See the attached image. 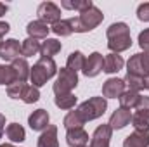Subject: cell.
Returning <instances> with one entry per match:
<instances>
[{
  "instance_id": "obj_1",
  "label": "cell",
  "mask_w": 149,
  "mask_h": 147,
  "mask_svg": "<svg viewBox=\"0 0 149 147\" xmlns=\"http://www.w3.org/2000/svg\"><path fill=\"white\" fill-rule=\"evenodd\" d=\"M106 37H108V47L113 54L125 52L132 47L130 28L125 23H113L106 31Z\"/></svg>"
},
{
  "instance_id": "obj_2",
  "label": "cell",
  "mask_w": 149,
  "mask_h": 147,
  "mask_svg": "<svg viewBox=\"0 0 149 147\" xmlns=\"http://www.w3.org/2000/svg\"><path fill=\"white\" fill-rule=\"evenodd\" d=\"M104 19V14L101 9H97L95 5H92L90 9L80 12L76 17L70 19V24H71V30L74 33H87V31H92L94 28H97Z\"/></svg>"
},
{
  "instance_id": "obj_3",
  "label": "cell",
  "mask_w": 149,
  "mask_h": 147,
  "mask_svg": "<svg viewBox=\"0 0 149 147\" xmlns=\"http://www.w3.org/2000/svg\"><path fill=\"white\" fill-rule=\"evenodd\" d=\"M56 73H57V66H56L54 59L40 57L33 64V68L30 69V80H31L33 87L38 88V87H43Z\"/></svg>"
},
{
  "instance_id": "obj_4",
  "label": "cell",
  "mask_w": 149,
  "mask_h": 147,
  "mask_svg": "<svg viewBox=\"0 0 149 147\" xmlns=\"http://www.w3.org/2000/svg\"><path fill=\"white\" fill-rule=\"evenodd\" d=\"M106 109H108V102H106L104 97H90V99H87L85 102H81L76 107L78 114L81 116V119L85 123L101 118L106 112Z\"/></svg>"
},
{
  "instance_id": "obj_5",
  "label": "cell",
  "mask_w": 149,
  "mask_h": 147,
  "mask_svg": "<svg viewBox=\"0 0 149 147\" xmlns=\"http://www.w3.org/2000/svg\"><path fill=\"white\" fill-rule=\"evenodd\" d=\"M78 85V74L70 71L68 68H61L59 69V76L52 87L56 95H63V94H71V90L76 88Z\"/></svg>"
},
{
  "instance_id": "obj_6",
  "label": "cell",
  "mask_w": 149,
  "mask_h": 147,
  "mask_svg": "<svg viewBox=\"0 0 149 147\" xmlns=\"http://www.w3.org/2000/svg\"><path fill=\"white\" fill-rule=\"evenodd\" d=\"M132 125L135 132H149V97L141 95L135 112L132 114Z\"/></svg>"
},
{
  "instance_id": "obj_7",
  "label": "cell",
  "mask_w": 149,
  "mask_h": 147,
  "mask_svg": "<svg viewBox=\"0 0 149 147\" xmlns=\"http://www.w3.org/2000/svg\"><path fill=\"white\" fill-rule=\"evenodd\" d=\"M127 74L139 76L142 80L149 76V52L134 54L127 62Z\"/></svg>"
},
{
  "instance_id": "obj_8",
  "label": "cell",
  "mask_w": 149,
  "mask_h": 147,
  "mask_svg": "<svg viewBox=\"0 0 149 147\" xmlns=\"http://www.w3.org/2000/svg\"><path fill=\"white\" fill-rule=\"evenodd\" d=\"M38 21L45 24H56L61 21V9L54 2H42L37 9Z\"/></svg>"
},
{
  "instance_id": "obj_9",
  "label": "cell",
  "mask_w": 149,
  "mask_h": 147,
  "mask_svg": "<svg viewBox=\"0 0 149 147\" xmlns=\"http://www.w3.org/2000/svg\"><path fill=\"white\" fill-rule=\"evenodd\" d=\"M102 68H104V57H102V54L101 52H92L88 55V59H85V66H83L81 71H83V74L87 78H94V76H97L102 71Z\"/></svg>"
},
{
  "instance_id": "obj_10",
  "label": "cell",
  "mask_w": 149,
  "mask_h": 147,
  "mask_svg": "<svg viewBox=\"0 0 149 147\" xmlns=\"http://www.w3.org/2000/svg\"><path fill=\"white\" fill-rule=\"evenodd\" d=\"M113 135V128L109 125H99L95 128V132L92 133L90 139V146L88 147H109V140Z\"/></svg>"
},
{
  "instance_id": "obj_11",
  "label": "cell",
  "mask_w": 149,
  "mask_h": 147,
  "mask_svg": "<svg viewBox=\"0 0 149 147\" xmlns=\"http://www.w3.org/2000/svg\"><path fill=\"white\" fill-rule=\"evenodd\" d=\"M125 92V81L121 78H109L102 85V97L104 99H120V95Z\"/></svg>"
},
{
  "instance_id": "obj_12",
  "label": "cell",
  "mask_w": 149,
  "mask_h": 147,
  "mask_svg": "<svg viewBox=\"0 0 149 147\" xmlns=\"http://www.w3.org/2000/svg\"><path fill=\"white\" fill-rule=\"evenodd\" d=\"M19 54H21V45H19L17 40L9 38V40L0 43V57L3 61H10L12 62V61H16L19 57Z\"/></svg>"
},
{
  "instance_id": "obj_13",
  "label": "cell",
  "mask_w": 149,
  "mask_h": 147,
  "mask_svg": "<svg viewBox=\"0 0 149 147\" xmlns=\"http://www.w3.org/2000/svg\"><path fill=\"white\" fill-rule=\"evenodd\" d=\"M49 121H50V116L45 109H37L33 111L28 118V125L33 132H43L47 126H49Z\"/></svg>"
},
{
  "instance_id": "obj_14",
  "label": "cell",
  "mask_w": 149,
  "mask_h": 147,
  "mask_svg": "<svg viewBox=\"0 0 149 147\" xmlns=\"http://www.w3.org/2000/svg\"><path fill=\"white\" fill-rule=\"evenodd\" d=\"M132 121V114H130V109H123V107H118V109L114 111L111 114V118H109V126H111L113 130H121V128H125L128 123Z\"/></svg>"
},
{
  "instance_id": "obj_15",
  "label": "cell",
  "mask_w": 149,
  "mask_h": 147,
  "mask_svg": "<svg viewBox=\"0 0 149 147\" xmlns=\"http://www.w3.org/2000/svg\"><path fill=\"white\" fill-rule=\"evenodd\" d=\"M66 142L70 147H87L88 144V133L83 128H74L66 132Z\"/></svg>"
},
{
  "instance_id": "obj_16",
  "label": "cell",
  "mask_w": 149,
  "mask_h": 147,
  "mask_svg": "<svg viewBox=\"0 0 149 147\" xmlns=\"http://www.w3.org/2000/svg\"><path fill=\"white\" fill-rule=\"evenodd\" d=\"M37 147H59V140H57V126L49 125L42 135L38 137Z\"/></svg>"
},
{
  "instance_id": "obj_17",
  "label": "cell",
  "mask_w": 149,
  "mask_h": 147,
  "mask_svg": "<svg viewBox=\"0 0 149 147\" xmlns=\"http://www.w3.org/2000/svg\"><path fill=\"white\" fill-rule=\"evenodd\" d=\"M123 147H149V132H134L125 140Z\"/></svg>"
},
{
  "instance_id": "obj_18",
  "label": "cell",
  "mask_w": 149,
  "mask_h": 147,
  "mask_svg": "<svg viewBox=\"0 0 149 147\" xmlns=\"http://www.w3.org/2000/svg\"><path fill=\"white\" fill-rule=\"evenodd\" d=\"M12 69H14V73H16V80H17V83H24L28 78H30V66H28V62H26V59L24 57H17L16 61H12Z\"/></svg>"
},
{
  "instance_id": "obj_19",
  "label": "cell",
  "mask_w": 149,
  "mask_h": 147,
  "mask_svg": "<svg viewBox=\"0 0 149 147\" xmlns=\"http://www.w3.org/2000/svg\"><path fill=\"white\" fill-rule=\"evenodd\" d=\"M26 31H28V35L30 38H35V40H40V38H45L47 40V35H49V31H50V28L45 24V23H42V21H31V23H28V26H26Z\"/></svg>"
},
{
  "instance_id": "obj_20",
  "label": "cell",
  "mask_w": 149,
  "mask_h": 147,
  "mask_svg": "<svg viewBox=\"0 0 149 147\" xmlns=\"http://www.w3.org/2000/svg\"><path fill=\"white\" fill-rule=\"evenodd\" d=\"M123 57L121 55H118V54H108L106 57H104V68H102V71L108 74H113V73H118L121 68H123Z\"/></svg>"
},
{
  "instance_id": "obj_21",
  "label": "cell",
  "mask_w": 149,
  "mask_h": 147,
  "mask_svg": "<svg viewBox=\"0 0 149 147\" xmlns=\"http://www.w3.org/2000/svg\"><path fill=\"white\" fill-rule=\"evenodd\" d=\"M61 49H63V45H61L59 40H56V38H47V40L42 42V45H40V54H42V57L52 59L57 52H61Z\"/></svg>"
},
{
  "instance_id": "obj_22",
  "label": "cell",
  "mask_w": 149,
  "mask_h": 147,
  "mask_svg": "<svg viewBox=\"0 0 149 147\" xmlns=\"http://www.w3.org/2000/svg\"><path fill=\"white\" fill-rule=\"evenodd\" d=\"M5 135L10 142H23L26 139V132L19 123H10L5 128Z\"/></svg>"
},
{
  "instance_id": "obj_23",
  "label": "cell",
  "mask_w": 149,
  "mask_h": 147,
  "mask_svg": "<svg viewBox=\"0 0 149 147\" xmlns=\"http://www.w3.org/2000/svg\"><path fill=\"white\" fill-rule=\"evenodd\" d=\"M83 66H85V55L80 52V50H74L71 52L70 55H68V61H66V68L70 69V71H81L83 69Z\"/></svg>"
},
{
  "instance_id": "obj_24",
  "label": "cell",
  "mask_w": 149,
  "mask_h": 147,
  "mask_svg": "<svg viewBox=\"0 0 149 147\" xmlns=\"http://www.w3.org/2000/svg\"><path fill=\"white\" fill-rule=\"evenodd\" d=\"M139 99H141V94H139V92L125 90V92L120 95V99H118V101H120V107H123V109H132V107L137 106Z\"/></svg>"
},
{
  "instance_id": "obj_25",
  "label": "cell",
  "mask_w": 149,
  "mask_h": 147,
  "mask_svg": "<svg viewBox=\"0 0 149 147\" xmlns=\"http://www.w3.org/2000/svg\"><path fill=\"white\" fill-rule=\"evenodd\" d=\"M63 125H64L66 130H74V128H81V126L85 125V121L81 119V116L78 114V111L74 109V111H70V112L64 116Z\"/></svg>"
},
{
  "instance_id": "obj_26",
  "label": "cell",
  "mask_w": 149,
  "mask_h": 147,
  "mask_svg": "<svg viewBox=\"0 0 149 147\" xmlns=\"http://www.w3.org/2000/svg\"><path fill=\"white\" fill-rule=\"evenodd\" d=\"M40 42L35 40V38H26V40H23V43H21V54L24 55V57H31V55H37L38 52H40Z\"/></svg>"
},
{
  "instance_id": "obj_27",
  "label": "cell",
  "mask_w": 149,
  "mask_h": 147,
  "mask_svg": "<svg viewBox=\"0 0 149 147\" xmlns=\"http://www.w3.org/2000/svg\"><path fill=\"white\" fill-rule=\"evenodd\" d=\"M19 99L23 102H26V104H33V102H37L40 99V92H38L37 87H33V85H24Z\"/></svg>"
},
{
  "instance_id": "obj_28",
  "label": "cell",
  "mask_w": 149,
  "mask_h": 147,
  "mask_svg": "<svg viewBox=\"0 0 149 147\" xmlns=\"http://www.w3.org/2000/svg\"><path fill=\"white\" fill-rule=\"evenodd\" d=\"M54 102L59 109H73L76 104V97L73 94H63V95H56Z\"/></svg>"
},
{
  "instance_id": "obj_29",
  "label": "cell",
  "mask_w": 149,
  "mask_h": 147,
  "mask_svg": "<svg viewBox=\"0 0 149 147\" xmlns=\"http://www.w3.org/2000/svg\"><path fill=\"white\" fill-rule=\"evenodd\" d=\"M57 37H70L71 33H73V30H71V24H70V19H61L59 23H56V24H52V28H50Z\"/></svg>"
},
{
  "instance_id": "obj_30",
  "label": "cell",
  "mask_w": 149,
  "mask_h": 147,
  "mask_svg": "<svg viewBox=\"0 0 149 147\" xmlns=\"http://www.w3.org/2000/svg\"><path fill=\"white\" fill-rule=\"evenodd\" d=\"M64 9H70V10H78V12H83V10H87V9H90L94 3H92V0H76V2H70V0H64L63 3H61Z\"/></svg>"
},
{
  "instance_id": "obj_31",
  "label": "cell",
  "mask_w": 149,
  "mask_h": 147,
  "mask_svg": "<svg viewBox=\"0 0 149 147\" xmlns=\"http://www.w3.org/2000/svg\"><path fill=\"white\" fill-rule=\"evenodd\" d=\"M123 81H125V87H127L128 90H132V92H139V90H142V88H144L142 78H139V76L127 74V76L123 78Z\"/></svg>"
},
{
  "instance_id": "obj_32",
  "label": "cell",
  "mask_w": 149,
  "mask_h": 147,
  "mask_svg": "<svg viewBox=\"0 0 149 147\" xmlns=\"http://www.w3.org/2000/svg\"><path fill=\"white\" fill-rule=\"evenodd\" d=\"M26 83H14V85H10V87H7V95L10 97V99H19L21 97V92H23V87H24Z\"/></svg>"
},
{
  "instance_id": "obj_33",
  "label": "cell",
  "mask_w": 149,
  "mask_h": 147,
  "mask_svg": "<svg viewBox=\"0 0 149 147\" xmlns=\"http://www.w3.org/2000/svg\"><path fill=\"white\" fill-rule=\"evenodd\" d=\"M137 17H139L141 21H146V23H149V2H146V3H141V5L137 7Z\"/></svg>"
},
{
  "instance_id": "obj_34",
  "label": "cell",
  "mask_w": 149,
  "mask_h": 147,
  "mask_svg": "<svg viewBox=\"0 0 149 147\" xmlns=\"http://www.w3.org/2000/svg\"><path fill=\"white\" fill-rule=\"evenodd\" d=\"M139 45L144 52H149V28L139 33Z\"/></svg>"
},
{
  "instance_id": "obj_35",
  "label": "cell",
  "mask_w": 149,
  "mask_h": 147,
  "mask_svg": "<svg viewBox=\"0 0 149 147\" xmlns=\"http://www.w3.org/2000/svg\"><path fill=\"white\" fill-rule=\"evenodd\" d=\"M9 30H10L9 23H2V21H0V40H2V38L9 33Z\"/></svg>"
},
{
  "instance_id": "obj_36",
  "label": "cell",
  "mask_w": 149,
  "mask_h": 147,
  "mask_svg": "<svg viewBox=\"0 0 149 147\" xmlns=\"http://www.w3.org/2000/svg\"><path fill=\"white\" fill-rule=\"evenodd\" d=\"M3 128H5V116L0 112V139H2V135H3Z\"/></svg>"
},
{
  "instance_id": "obj_37",
  "label": "cell",
  "mask_w": 149,
  "mask_h": 147,
  "mask_svg": "<svg viewBox=\"0 0 149 147\" xmlns=\"http://www.w3.org/2000/svg\"><path fill=\"white\" fill-rule=\"evenodd\" d=\"M7 10H9V5H7V3H2V2H0V17H2V16H3V14L7 12Z\"/></svg>"
},
{
  "instance_id": "obj_38",
  "label": "cell",
  "mask_w": 149,
  "mask_h": 147,
  "mask_svg": "<svg viewBox=\"0 0 149 147\" xmlns=\"http://www.w3.org/2000/svg\"><path fill=\"white\" fill-rule=\"evenodd\" d=\"M142 83H144V88H148L149 90V76H146V78L142 80Z\"/></svg>"
},
{
  "instance_id": "obj_39",
  "label": "cell",
  "mask_w": 149,
  "mask_h": 147,
  "mask_svg": "<svg viewBox=\"0 0 149 147\" xmlns=\"http://www.w3.org/2000/svg\"><path fill=\"white\" fill-rule=\"evenodd\" d=\"M0 147H16V146H12V144H2Z\"/></svg>"
},
{
  "instance_id": "obj_40",
  "label": "cell",
  "mask_w": 149,
  "mask_h": 147,
  "mask_svg": "<svg viewBox=\"0 0 149 147\" xmlns=\"http://www.w3.org/2000/svg\"><path fill=\"white\" fill-rule=\"evenodd\" d=\"M0 71H2V64H0Z\"/></svg>"
},
{
  "instance_id": "obj_41",
  "label": "cell",
  "mask_w": 149,
  "mask_h": 147,
  "mask_svg": "<svg viewBox=\"0 0 149 147\" xmlns=\"http://www.w3.org/2000/svg\"><path fill=\"white\" fill-rule=\"evenodd\" d=\"M0 43H2V40H0Z\"/></svg>"
}]
</instances>
